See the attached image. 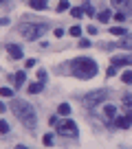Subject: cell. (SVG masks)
<instances>
[{"mask_svg": "<svg viewBox=\"0 0 132 149\" xmlns=\"http://www.w3.org/2000/svg\"><path fill=\"white\" fill-rule=\"evenodd\" d=\"M114 125H117V127H123V130H126V127H130V125H132V121H130V116H128V114H121V116H114Z\"/></svg>", "mask_w": 132, "mask_h": 149, "instance_id": "52a82bcc", "label": "cell"}, {"mask_svg": "<svg viewBox=\"0 0 132 149\" xmlns=\"http://www.w3.org/2000/svg\"><path fill=\"white\" fill-rule=\"evenodd\" d=\"M123 103H126V105H132V94H126V97H123Z\"/></svg>", "mask_w": 132, "mask_h": 149, "instance_id": "4dcf8cb0", "label": "cell"}, {"mask_svg": "<svg viewBox=\"0 0 132 149\" xmlns=\"http://www.w3.org/2000/svg\"><path fill=\"white\" fill-rule=\"evenodd\" d=\"M117 70H119V66H117V64H110V68L106 70V74H108V77H112V74H117Z\"/></svg>", "mask_w": 132, "mask_h": 149, "instance_id": "44dd1931", "label": "cell"}, {"mask_svg": "<svg viewBox=\"0 0 132 149\" xmlns=\"http://www.w3.org/2000/svg\"><path fill=\"white\" fill-rule=\"evenodd\" d=\"M53 33H55V37H64V29H55Z\"/></svg>", "mask_w": 132, "mask_h": 149, "instance_id": "1f68e13d", "label": "cell"}, {"mask_svg": "<svg viewBox=\"0 0 132 149\" xmlns=\"http://www.w3.org/2000/svg\"><path fill=\"white\" fill-rule=\"evenodd\" d=\"M112 2V7H117V9H121V11H126L128 7H130V0H110Z\"/></svg>", "mask_w": 132, "mask_h": 149, "instance_id": "30bf717a", "label": "cell"}, {"mask_svg": "<svg viewBox=\"0 0 132 149\" xmlns=\"http://www.w3.org/2000/svg\"><path fill=\"white\" fill-rule=\"evenodd\" d=\"M121 81L123 84H132V70H126V72L121 74Z\"/></svg>", "mask_w": 132, "mask_h": 149, "instance_id": "ac0fdd59", "label": "cell"}, {"mask_svg": "<svg viewBox=\"0 0 132 149\" xmlns=\"http://www.w3.org/2000/svg\"><path fill=\"white\" fill-rule=\"evenodd\" d=\"M81 9H84V13L88 15V18H90V15H95V9H93V5H90V2H84V7H81Z\"/></svg>", "mask_w": 132, "mask_h": 149, "instance_id": "e0dca14e", "label": "cell"}, {"mask_svg": "<svg viewBox=\"0 0 132 149\" xmlns=\"http://www.w3.org/2000/svg\"><path fill=\"white\" fill-rule=\"evenodd\" d=\"M119 46L132 51V35H121V44H119Z\"/></svg>", "mask_w": 132, "mask_h": 149, "instance_id": "9c48e42d", "label": "cell"}, {"mask_svg": "<svg viewBox=\"0 0 132 149\" xmlns=\"http://www.w3.org/2000/svg\"><path fill=\"white\" fill-rule=\"evenodd\" d=\"M88 46H93L90 40H79V48H88Z\"/></svg>", "mask_w": 132, "mask_h": 149, "instance_id": "83f0119b", "label": "cell"}, {"mask_svg": "<svg viewBox=\"0 0 132 149\" xmlns=\"http://www.w3.org/2000/svg\"><path fill=\"white\" fill-rule=\"evenodd\" d=\"M35 64H38V59H27V64H24V66H27V68H33Z\"/></svg>", "mask_w": 132, "mask_h": 149, "instance_id": "f546056e", "label": "cell"}, {"mask_svg": "<svg viewBox=\"0 0 132 149\" xmlns=\"http://www.w3.org/2000/svg\"><path fill=\"white\" fill-rule=\"evenodd\" d=\"M24 79H27V72H24V70H20V72L15 74V86H22Z\"/></svg>", "mask_w": 132, "mask_h": 149, "instance_id": "9a60e30c", "label": "cell"}, {"mask_svg": "<svg viewBox=\"0 0 132 149\" xmlns=\"http://www.w3.org/2000/svg\"><path fill=\"white\" fill-rule=\"evenodd\" d=\"M88 35H97V29H95V26H88Z\"/></svg>", "mask_w": 132, "mask_h": 149, "instance_id": "d6a6232c", "label": "cell"}, {"mask_svg": "<svg viewBox=\"0 0 132 149\" xmlns=\"http://www.w3.org/2000/svg\"><path fill=\"white\" fill-rule=\"evenodd\" d=\"M42 143L46 145V147H51L53 145V134H44V138H42Z\"/></svg>", "mask_w": 132, "mask_h": 149, "instance_id": "cb8c5ba5", "label": "cell"}, {"mask_svg": "<svg viewBox=\"0 0 132 149\" xmlns=\"http://www.w3.org/2000/svg\"><path fill=\"white\" fill-rule=\"evenodd\" d=\"M40 90H42V81H40V84H31V86H29V94H38Z\"/></svg>", "mask_w": 132, "mask_h": 149, "instance_id": "2e32d148", "label": "cell"}, {"mask_svg": "<svg viewBox=\"0 0 132 149\" xmlns=\"http://www.w3.org/2000/svg\"><path fill=\"white\" fill-rule=\"evenodd\" d=\"M7 53H9L13 59H22V48L15 46V44H7Z\"/></svg>", "mask_w": 132, "mask_h": 149, "instance_id": "ba28073f", "label": "cell"}, {"mask_svg": "<svg viewBox=\"0 0 132 149\" xmlns=\"http://www.w3.org/2000/svg\"><path fill=\"white\" fill-rule=\"evenodd\" d=\"M106 99V90H97V92H90V94H86V99H84V105H88V107H95L97 103H101Z\"/></svg>", "mask_w": 132, "mask_h": 149, "instance_id": "5b68a950", "label": "cell"}, {"mask_svg": "<svg viewBox=\"0 0 132 149\" xmlns=\"http://www.w3.org/2000/svg\"><path fill=\"white\" fill-rule=\"evenodd\" d=\"M57 132L64 134V136H73V138H75L77 136V125L71 118H62V121H57Z\"/></svg>", "mask_w": 132, "mask_h": 149, "instance_id": "277c9868", "label": "cell"}, {"mask_svg": "<svg viewBox=\"0 0 132 149\" xmlns=\"http://www.w3.org/2000/svg\"><path fill=\"white\" fill-rule=\"evenodd\" d=\"M0 24L5 26V24H9V20H7V18H0Z\"/></svg>", "mask_w": 132, "mask_h": 149, "instance_id": "836d02e7", "label": "cell"}, {"mask_svg": "<svg viewBox=\"0 0 132 149\" xmlns=\"http://www.w3.org/2000/svg\"><path fill=\"white\" fill-rule=\"evenodd\" d=\"M104 116L106 118H114V116H117V107H114V105H106L104 107Z\"/></svg>", "mask_w": 132, "mask_h": 149, "instance_id": "8fae6325", "label": "cell"}, {"mask_svg": "<svg viewBox=\"0 0 132 149\" xmlns=\"http://www.w3.org/2000/svg\"><path fill=\"white\" fill-rule=\"evenodd\" d=\"M114 20H117V22H123V20H126V11H117V13H114Z\"/></svg>", "mask_w": 132, "mask_h": 149, "instance_id": "4316f807", "label": "cell"}, {"mask_svg": "<svg viewBox=\"0 0 132 149\" xmlns=\"http://www.w3.org/2000/svg\"><path fill=\"white\" fill-rule=\"evenodd\" d=\"M110 18H112V13H110V11H101V13H97V20H99V22H108Z\"/></svg>", "mask_w": 132, "mask_h": 149, "instance_id": "5bb4252c", "label": "cell"}, {"mask_svg": "<svg viewBox=\"0 0 132 149\" xmlns=\"http://www.w3.org/2000/svg\"><path fill=\"white\" fill-rule=\"evenodd\" d=\"M38 79L40 81H46V70H38Z\"/></svg>", "mask_w": 132, "mask_h": 149, "instance_id": "f1b7e54d", "label": "cell"}, {"mask_svg": "<svg viewBox=\"0 0 132 149\" xmlns=\"http://www.w3.org/2000/svg\"><path fill=\"white\" fill-rule=\"evenodd\" d=\"M46 2L48 0H31V7L35 11H40V9H46Z\"/></svg>", "mask_w": 132, "mask_h": 149, "instance_id": "4fadbf2b", "label": "cell"}, {"mask_svg": "<svg viewBox=\"0 0 132 149\" xmlns=\"http://www.w3.org/2000/svg\"><path fill=\"white\" fill-rule=\"evenodd\" d=\"M0 112H5V105H2V103H0Z\"/></svg>", "mask_w": 132, "mask_h": 149, "instance_id": "d590c367", "label": "cell"}, {"mask_svg": "<svg viewBox=\"0 0 132 149\" xmlns=\"http://www.w3.org/2000/svg\"><path fill=\"white\" fill-rule=\"evenodd\" d=\"M0 94H2V97H13V90L11 88H0Z\"/></svg>", "mask_w": 132, "mask_h": 149, "instance_id": "484cf974", "label": "cell"}, {"mask_svg": "<svg viewBox=\"0 0 132 149\" xmlns=\"http://www.w3.org/2000/svg\"><path fill=\"white\" fill-rule=\"evenodd\" d=\"M112 64H117V66H130L132 64V55H114L112 57Z\"/></svg>", "mask_w": 132, "mask_h": 149, "instance_id": "8992f818", "label": "cell"}, {"mask_svg": "<svg viewBox=\"0 0 132 149\" xmlns=\"http://www.w3.org/2000/svg\"><path fill=\"white\" fill-rule=\"evenodd\" d=\"M71 13H73V18H81V15H84V9H81V7H75V9H71Z\"/></svg>", "mask_w": 132, "mask_h": 149, "instance_id": "ffe728a7", "label": "cell"}, {"mask_svg": "<svg viewBox=\"0 0 132 149\" xmlns=\"http://www.w3.org/2000/svg\"><path fill=\"white\" fill-rule=\"evenodd\" d=\"M71 72L79 79H90L97 74V64H95V59H88V57H75L71 61Z\"/></svg>", "mask_w": 132, "mask_h": 149, "instance_id": "7a4b0ae2", "label": "cell"}, {"mask_svg": "<svg viewBox=\"0 0 132 149\" xmlns=\"http://www.w3.org/2000/svg\"><path fill=\"white\" fill-rule=\"evenodd\" d=\"M68 9V0H60V5H57V11H66Z\"/></svg>", "mask_w": 132, "mask_h": 149, "instance_id": "d4e9b609", "label": "cell"}, {"mask_svg": "<svg viewBox=\"0 0 132 149\" xmlns=\"http://www.w3.org/2000/svg\"><path fill=\"white\" fill-rule=\"evenodd\" d=\"M130 2H132V0H130Z\"/></svg>", "mask_w": 132, "mask_h": 149, "instance_id": "74e56055", "label": "cell"}, {"mask_svg": "<svg viewBox=\"0 0 132 149\" xmlns=\"http://www.w3.org/2000/svg\"><path fill=\"white\" fill-rule=\"evenodd\" d=\"M0 134H9V123L0 121Z\"/></svg>", "mask_w": 132, "mask_h": 149, "instance_id": "7402d4cb", "label": "cell"}, {"mask_svg": "<svg viewBox=\"0 0 132 149\" xmlns=\"http://www.w3.org/2000/svg\"><path fill=\"white\" fill-rule=\"evenodd\" d=\"M110 31H112V35H128V33H126V29H123V26H112Z\"/></svg>", "mask_w": 132, "mask_h": 149, "instance_id": "d6986e66", "label": "cell"}, {"mask_svg": "<svg viewBox=\"0 0 132 149\" xmlns=\"http://www.w3.org/2000/svg\"><path fill=\"white\" fill-rule=\"evenodd\" d=\"M57 114H62V116H68V114H71V105H68V103H60V107H57Z\"/></svg>", "mask_w": 132, "mask_h": 149, "instance_id": "7c38bea8", "label": "cell"}, {"mask_svg": "<svg viewBox=\"0 0 132 149\" xmlns=\"http://www.w3.org/2000/svg\"><path fill=\"white\" fill-rule=\"evenodd\" d=\"M9 107L15 112V116H18L20 121H22V125H24V127L33 130V127L38 125V116H35V107H33L31 103H27V101H20V99H13Z\"/></svg>", "mask_w": 132, "mask_h": 149, "instance_id": "6da1fadb", "label": "cell"}, {"mask_svg": "<svg viewBox=\"0 0 132 149\" xmlns=\"http://www.w3.org/2000/svg\"><path fill=\"white\" fill-rule=\"evenodd\" d=\"M128 116H130V121H132V105H130V110H128Z\"/></svg>", "mask_w": 132, "mask_h": 149, "instance_id": "e575fe53", "label": "cell"}, {"mask_svg": "<svg viewBox=\"0 0 132 149\" xmlns=\"http://www.w3.org/2000/svg\"><path fill=\"white\" fill-rule=\"evenodd\" d=\"M0 2H2V0H0Z\"/></svg>", "mask_w": 132, "mask_h": 149, "instance_id": "8d00e7d4", "label": "cell"}, {"mask_svg": "<svg viewBox=\"0 0 132 149\" xmlns=\"http://www.w3.org/2000/svg\"><path fill=\"white\" fill-rule=\"evenodd\" d=\"M18 31H20V35H22L24 40H31L33 42V40H40V37L48 31V26H46V22H35V24L24 22V24L18 26Z\"/></svg>", "mask_w": 132, "mask_h": 149, "instance_id": "3957f363", "label": "cell"}, {"mask_svg": "<svg viewBox=\"0 0 132 149\" xmlns=\"http://www.w3.org/2000/svg\"><path fill=\"white\" fill-rule=\"evenodd\" d=\"M71 35H75V37H79V35H81V26H79V24L71 26Z\"/></svg>", "mask_w": 132, "mask_h": 149, "instance_id": "603a6c76", "label": "cell"}]
</instances>
